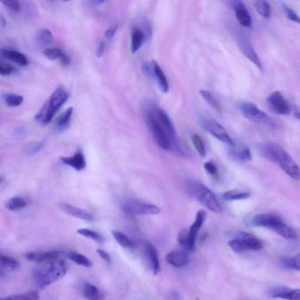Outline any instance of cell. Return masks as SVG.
Masks as SVG:
<instances>
[{"label":"cell","mask_w":300,"mask_h":300,"mask_svg":"<svg viewBox=\"0 0 300 300\" xmlns=\"http://www.w3.org/2000/svg\"><path fill=\"white\" fill-rule=\"evenodd\" d=\"M68 270V265L62 260H51L38 263L33 271L32 278L36 286L43 289L64 278Z\"/></svg>","instance_id":"6da1fadb"},{"label":"cell","mask_w":300,"mask_h":300,"mask_svg":"<svg viewBox=\"0 0 300 300\" xmlns=\"http://www.w3.org/2000/svg\"><path fill=\"white\" fill-rule=\"evenodd\" d=\"M187 190L188 195L195 199L208 210L214 213H221L222 208L215 194L202 183L196 180L188 182Z\"/></svg>","instance_id":"7a4b0ae2"},{"label":"cell","mask_w":300,"mask_h":300,"mask_svg":"<svg viewBox=\"0 0 300 300\" xmlns=\"http://www.w3.org/2000/svg\"><path fill=\"white\" fill-rule=\"evenodd\" d=\"M144 119L157 144L162 150H169L171 148L169 137L161 123L157 118L154 107L148 108L145 110Z\"/></svg>","instance_id":"3957f363"},{"label":"cell","mask_w":300,"mask_h":300,"mask_svg":"<svg viewBox=\"0 0 300 300\" xmlns=\"http://www.w3.org/2000/svg\"><path fill=\"white\" fill-rule=\"evenodd\" d=\"M198 123L200 127L219 141L231 147L235 146V142L229 135L227 130L218 122L208 117L201 116L198 118Z\"/></svg>","instance_id":"277c9868"},{"label":"cell","mask_w":300,"mask_h":300,"mask_svg":"<svg viewBox=\"0 0 300 300\" xmlns=\"http://www.w3.org/2000/svg\"><path fill=\"white\" fill-rule=\"evenodd\" d=\"M229 247L235 252H242L247 250H261L263 246L261 241L251 234L240 232L236 238L228 242Z\"/></svg>","instance_id":"5b68a950"},{"label":"cell","mask_w":300,"mask_h":300,"mask_svg":"<svg viewBox=\"0 0 300 300\" xmlns=\"http://www.w3.org/2000/svg\"><path fill=\"white\" fill-rule=\"evenodd\" d=\"M243 115L246 118L255 124H264L267 126L274 127L275 126L273 119L256 106L255 104L250 102H242L239 106Z\"/></svg>","instance_id":"8992f818"},{"label":"cell","mask_w":300,"mask_h":300,"mask_svg":"<svg viewBox=\"0 0 300 300\" xmlns=\"http://www.w3.org/2000/svg\"><path fill=\"white\" fill-rule=\"evenodd\" d=\"M267 103L271 111L278 115H288L291 112L290 104L279 91L271 93L268 96Z\"/></svg>","instance_id":"52a82bcc"},{"label":"cell","mask_w":300,"mask_h":300,"mask_svg":"<svg viewBox=\"0 0 300 300\" xmlns=\"http://www.w3.org/2000/svg\"><path fill=\"white\" fill-rule=\"evenodd\" d=\"M276 163H278L282 170L291 178L296 180L300 179L298 165L287 151L282 149Z\"/></svg>","instance_id":"ba28073f"},{"label":"cell","mask_w":300,"mask_h":300,"mask_svg":"<svg viewBox=\"0 0 300 300\" xmlns=\"http://www.w3.org/2000/svg\"><path fill=\"white\" fill-rule=\"evenodd\" d=\"M122 210L125 213L137 215H156L161 212L155 205L136 202L126 203L122 206Z\"/></svg>","instance_id":"9c48e42d"},{"label":"cell","mask_w":300,"mask_h":300,"mask_svg":"<svg viewBox=\"0 0 300 300\" xmlns=\"http://www.w3.org/2000/svg\"><path fill=\"white\" fill-rule=\"evenodd\" d=\"M154 109L157 118H158L159 121L161 123L165 131H166L168 137H169L171 147L174 146L175 147L174 148H175L178 152H179V153H183L181 148L179 147L178 143L176 141L175 128H174V125L169 117H168L166 113H165L163 110H162L161 108L154 107Z\"/></svg>","instance_id":"30bf717a"},{"label":"cell","mask_w":300,"mask_h":300,"mask_svg":"<svg viewBox=\"0 0 300 300\" xmlns=\"http://www.w3.org/2000/svg\"><path fill=\"white\" fill-rule=\"evenodd\" d=\"M69 94L64 87H60L56 88L47 102V105L51 111L56 113L60 108L68 101Z\"/></svg>","instance_id":"8fae6325"},{"label":"cell","mask_w":300,"mask_h":300,"mask_svg":"<svg viewBox=\"0 0 300 300\" xmlns=\"http://www.w3.org/2000/svg\"><path fill=\"white\" fill-rule=\"evenodd\" d=\"M232 4L240 24L243 27L250 28L251 26V18L244 2L242 0H232Z\"/></svg>","instance_id":"7c38bea8"},{"label":"cell","mask_w":300,"mask_h":300,"mask_svg":"<svg viewBox=\"0 0 300 300\" xmlns=\"http://www.w3.org/2000/svg\"><path fill=\"white\" fill-rule=\"evenodd\" d=\"M238 44L240 50L248 59L253 63L256 67L261 71L263 70V66L261 60L257 55L252 46L248 42L247 40L244 38H238Z\"/></svg>","instance_id":"4fadbf2b"},{"label":"cell","mask_w":300,"mask_h":300,"mask_svg":"<svg viewBox=\"0 0 300 300\" xmlns=\"http://www.w3.org/2000/svg\"><path fill=\"white\" fill-rule=\"evenodd\" d=\"M59 208L63 212L75 217V218L80 219L84 220V221L91 222L94 219V216L92 214L88 212V211L80 209L72 205L68 204L66 202H61L59 204Z\"/></svg>","instance_id":"5bb4252c"},{"label":"cell","mask_w":300,"mask_h":300,"mask_svg":"<svg viewBox=\"0 0 300 300\" xmlns=\"http://www.w3.org/2000/svg\"><path fill=\"white\" fill-rule=\"evenodd\" d=\"M61 251H31L25 255V259L28 261L38 263L44 262L51 260L59 258L62 255Z\"/></svg>","instance_id":"9a60e30c"},{"label":"cell","mask_w":300,"mask_h":300,"mask_svg":"<svg viewBox=\"0 0 300 300\" xmlns=\"http://www.w3.org/2000/svg\"><path fill=\"white\" fill-rule=\"evenodd\" d=\"M270 296L272 298H281L287 300H300V290L291 289L284 286L276 287L270 291Z\"/></svg>","instance_id":"2e32d148"},{"label":"cell","mask_w":300,"mask_h":300,"mask_svg":"<svg viewBox=\"0 0 300 300\" xmlns=\"http://www.w3.org/2000/svg\"><path fill=\"white\" fill-rule=\"evenodd\" d=\"M61 161L63 163L74 168L77 171L84 170L87 167V161L84 154L81 150H78L71 157H61Z\"/></svg>","instance_id":"e0dca14e"},{"label":"cell","mask_w":300,"mask_h":300,"mask_svg":"<svg viewBox=\"0 0 300 300\" xmlns=\"http://www.w3.org/2000/svg\"><path fill=\"white\" fill-rule=\"evenodd\" d=\"M165 260L168 264L177 268L185 266L189 262L187 253L182 250L171 251L165 257Z\"/></svg>","instance_id":"ac0fdd59"},{"label":"cell","mask_w":300,"mask_h":300,"mask_svg":"<svg viewBox=\"0 0 300 300\" xmlns=\"http://www.w3.org/2000/svg\"><path fill=\"white\" fill-rule=\"evenodd\" d=\"M281 220L279 216L269 213H261L253 217L250 224L253 227H264L268 229Z\"/></svg>","instance_id":"d6986e66"},{"label":"cell","mask_w":300,"mask_h":300,"mask_svg":"<svg viewBox=\"0 0 300 300\" xmlns=\"http://www.w3.org/2000/svg\"><path fill=\"white\" fill-rule=\"evenodd\" d=\"M282 148L274 142H267L262 145L261 153L265 158L276 162Z\"/></svg>","instance_id":"ffe728a7"},{"label":"cell","mask_w":300,"mask_h":300,"mask_svg":"<svg viewBox=\"0 0 300 300\" xmlns=\"http://www.w3.org/2000/svg\"><path fill=\"white\" fill-rule=\"evenodd\" d=\"M269 229L272 230L285 239L293 240L297 238L296 233L292 229L285 225L282 219L271 226Z\"/></svg>","instance_id":"44dd1931"},{"label":"cell","mask_w":300,"mask_h":300,"mask_svg":"<svg viewBox=\"0 0 300 300\" xmlns=\"http://www.w3.org/2000/svg\"><path fill=\"white\" fill-rule=\"evenodd\" d=\"M145 250L154 274L155 276L158 275L161 271L158 252L154 246L150 243H148L145 246Z\"/></svg>","instance_id":"7402d4cb"},{"label":"cell","mask_w":300,"mask_h":300,"mask_svg":"<svg viewBox=\"0 0 300 300\" xmlns=\"http://www.w3.org/2000/svg\"><path fill=\"white\" fill-rule=\"evenodd\" d=\"M153 70L154 71V75L158 81L159 88L163 92L167 93L170 89L169 84H168V80L166 76H165L163 71H162L160 66L155 61H152Z\"/></svg>","instance_id":"603a6c76"},{"label":"cell","mask_w":300,"mask_h":300,"mask_svg":"<svg viewBox=\"0 0 300 300\" xmlns=\"http://www.w3.org/2000/svg\"><path fill=\"white\" fill-rule=\"evenodd\" d=\"M1 55L10 61L22 67L28 64V60L24 54L18 51L11 50H3L1 51Z\"/></svg>","instance_id":"cb8c5ba5"},{"label":"cell","mask_w":300,"mask_h":300,"mask_svg":"<svg viewBox=\"0 0 300 300\" xmlns=\"http://www.w3.org/2000/svg\"><path fill=\"white\" fill-rule=\"evenodd\" d=\"M18 266L16 260L0 253V273L16 270Z\"/></svg>","instance_id":"d4e9b609"},{"label":"cell","mask_w":300,"mask_h":300,"mask_svg":"<svg viewBox=\"0 0 300 300\" xmlns=\"http://www.w3.org/2000/svg\"><path fill=\"white\" fill-rule=\"evenodd\" d=\"M67 256L70 261L75 263L77 265L88 268L92 267V262L87 256L81 253L75 252V251H70L67 253Z\"/></svg>","instance_id":"484cf974"},{"label":"cell","mask_w":300,"mask_h":300,"mask_svg":"<svg viewBox=\"0 0 300 300\" xmlns=\"http://www.w3.org/2000/svg\"><path fill=\"white\" fill-rule=\"evenodd\" d=\"M145 35L143 31L141 29H135L133 31L131 36V52L136 53L141 48L143 44Z\"/></svg>","instance_id":"4316f807"},{"label":"cell","mask_w":300,"mask_h":300,"mask_svg":"<svg viewBox=\"0 0 300 300\" xmlns=\"http://www.w3.org/2000/svg\"><path fill=\"white\" fill-rule=\"evenodd\" d=\"M73 112V108L70 107L58 117L56 121V126L59 130H64L69 127Z\"/></svg>","instance_id":"83f0119b"},{"label":"cell","mask_w":300,"mask_h":300,"mask_svg":"<svg viewBox=\"0 0 300 300\" xmlns=\"http://www.w3.org/2000/svg\"><path fill=\"white\" fill-rule=\"evenodd\" d=\"M250 196V194L248 192L238 190H231L227 191L222 194V198L227 201H236L247 199Z\"/></svg>","instance_id":"f1b7e54d"},{"label":"cell","mask_w":300,"mask_h":300,"mask_svg":"<svg viewBox=\"0 0 300 300\" xmlns=\"http://www.w3.org/2000/svg\"><path fill=\"white\" fill-rule=\"evenodd\" d=\"M254 7L260 16L266 19L270 18V7L265 0H255Z\"/></svg>","instance_id":"f546056e"},{"label":"cell","mask_w":300,"mask_h":300,"mask_svg":"<svg viewBox=\"0 0 300 300\" xmlns=\"http://www.w3.org/2000/svg\"><path fill=\"white\" fill-rule=\"evenodd\" d=\"M111 233L114 239L123 247L131 248L135 247V244L124 233L116 230H113Z\"/></svg>","instance_id":"4dcf8cb0"},{"label":"cell","mask_w":300,"mask_h":300,"mask_svg":"<svg viewBox=\"0 0 300 300\" xmlns=\"http://www.w3.org/2000/svg\"><path fill=\"white\" fill-rule=\"evenodd\" d=\"M27 205V201L25 199L21 197H14L11 198L5 204V207L7 209L11 211H15L24 208Z\"/></svg>","instance_id":"1f68e13d"},{"label":"cell","mask_w":300,"mask_h":300,"mask_svg":"<svg viewBox=\"0 0 300 300\" xmlns=\"http://www.w3.org/2000/svg\"><path fill=\"white\" fill-rule=\"evenodd\" d=\"M83 292H84L85 298L88 300H98L101 299V295L99 288L92 284H85Z\"/></svg>","instance_id":"d6a6232c"},{"label":"cell","mask_w":300,"mask_h":300,"mask_svg":"<svg viewBox=\"0 0 300 300\" xmlns=\"http://www.w3.org/2000/svg\"><path fill=\"white\" fill-rule=\"evenodd\" d=\"M230 156L233 159L241 161H249L251 159V154L247 147H243L240 150H232L230 151Z\"/></svg>","instance_id":"836d02e7"},{"label":"cell","mask_w":300,"mask_h":300,"mask_svg":"<svg viewBox=\"0 0 300 300\" xmlns=\"http://www.w3.org/2000/svg\"><path fill=\"white\" fill-rule=\"evenodd\" d=\"M79 235L85 237L88 239H92L93 241L98 243L105 242V238L101 234L95 232V231L88 229H79L77 230Z\"/></svg>","instance_id":"e575fe53"},{"label":"cell","mask_w":300,"mask_h":300,"mask_svg":"<svg viewBox=\"0 0 300 300\" xmlns=\"http://www.w3.org/2000/svg\"><path fill=\"white\" fill-rule=\"evenodd\" d=\"M199 94L202 98L209 104L213 109L220 111L221 110V105L215 97L209 91L201 90H199Z\"/></svg>","instance_id":"d590c367"},{"label":"cell","mask_w":300,"mask_h":300,"mask_svg":"<svg viewBox=\"0 0 300 300\" xmlns=\"http://www.w3.org/2000/svg\"><path fill=\"white\" fill-rule=\"evenodd\" d=\"M4 101L8 107H14L21 105L24 102V98L16 94H7L4 96Z\"/></svg>","instance_id":"8d00e7d4"},{"label":"cell","mask_w":300,"mask_h":300,"mask_svg":"<svg viewBox=\"0 0 300 300\" xmlns=\"http://www.w3.org/2000/svg\"><path fill=\"white\" fill-rule=\"evenodd\" d=\"M37 40H38V42L41 45H48L53 41V34L50 30L42 29L38 34Z\"/></svg>","instance_id":"74e56055"},{"label":"cell","mask_w":300,"mask_h":300,"mask_svg":"<svg viewBox=\"0 0 300 300\" xmlns=\"http://www.w3.org/2000/svg\"><path fill=\"white\" fill-rule=\"evenodd\" d=\"M300 255L293 257V258H285L282 261V264L285 267L297 271H300Z\"/></svg>","instance_id":"f35d334b"},{"label":"cell","mask_w":300,"mask_h":300,"mask_svg":"<svg viewBox=\"0 0 300 300\" xmlns=\"http://www.w3.org/2000/svg\"><path fill=\"white\" fill-rule=\"evenodd\" d=\"M4 299L17 300H35L39 299V293L37 292V291H29V292L22 294H18V295H13L8 297H5Z\"/></svg>","instance_id":"ab89813d"},{"label":"cell","mask_w":300,"mask_h":300,"mask_svg":"<svg viewBox=\"0 0 300 300\" xmlns=\"http://www.w3.org/2000/svg\"><path fill=\"white\" fill-rule=\"evenodd\" d=\"M193 141L194 147H195L196 150L198 151L199 155L205 157L206 156L205 147L201 137L197 135V134H194L193 137Z\"/></svg>","instance_id":"60d3db41"},{"label":"cell","mask_w":300,"mask_h":300,"mask_svg":"<svg viewBox=\"0 0 300 300\" xmlns=\"http://www.w3.org/2000/svg\"><path fill=\"white\" fill-rule=\"evenodd\" d=\"M64 53L59 48H48L44 51V54L51 61L60 59Z\"/></svg>","instance_id":"b9f144b4"},{"label":"cell","mask_w":300,"mask_h":300,"mask_svg":"<svg viewBox=\"0 0 300 300\" xmlns=\"http://www.w3.org/2000/svg\"><path fill=\"white\" fill-rule=\"evenodd\" d=\"M207 213L205 210H199L196 213L195 221L193 224L194 227H195L196 228H198V229H200L201 228L202 225L204 224L206 218H207Z\"/></svg>","instance_id":"7bdbcfd3"},{"label":"cell","mask_w":300,"mask_h":300,"mask_svg":"<svg viewBox=\"0 0 300 300\" xmlns=\"http://www.w3.org/2000/svg\"><path fill=\"white\" fill-rule=\"evenodd\" d=\"M204 169L208 174L215 178H218V171L217 167L212 161L206 162L204 165Z\"/></svg>","instance_id":"ee69618b"},{"label":"cell","mask_w":300,"mask_h":300,"mask_svg":"<svg viewBox=\"0 0 300 300\" xmlns=\"http://www.w3.org/2000/svg\"><path fill=\"white\" fill-rule=\"evenodd\" d=\"M14 68L12 65L0 62V75L3 76H8L11 75L14 72Z\"/></svg>","instance_id":"f6af8a7d"},{"label":"cell","mask_w":300,"mask_h":300,"mask_svg":"<svg viewBox=\"0 0 300 300\" xmlns=\"http://www.w3.org/2000/svg\"><path fill=\"white\" fill-rule=\"evenodd\" d=\"M5 6L10 8L11 10L15 12H19L20 5L18 0H0Z\"/></svg>","instance_id":"bcb514c9"},{"label":"cell","mask_w":300,"mask_h":300,"mask_svg":"<svg viewBox=\"0 0 300 300\" xmlns=\"http://www.w3.org/2000/svg\"><path fill=\"white\" fill-rule=\"evenodd\" d=\"M283 8L288 18L291 20V21L298 23V24H299L300 20L299 17L297 16V14L294 12L291 8L288 7L287 5L283 4Z\"/></svg>","instance_id":"7dc6e473"},{"label":"cell","mask_w":300,"mask_h":300,"mask_svg":"<svg viewBox=\"0 0 300 300\" xmlns=\"http://www.w3.org/2000/svg\"><path fill=\"white\" fill-rule=\"evenodd\" d=\"M97 252H98V255L105 262H106L108 265H111V259L110 256L106 251L102 249H98L97 250Z\"/></svg>","instance_id":"c3c4849f"},{"label":"cell","mask_w":300,"mask_h":300,"mask_svg":"<svg viewBox=\"0 0 300 300\" xmlns=\"http://www.w3.org/2000/svg\"><path fill=\"white\" fill-rule=\"evenodd\" d=\"M142 71L148 77H151L153 75L152 68H151L147 62H143L142 64Z\"/></svg>","instance_id":"681fc988"},{"label":"cell","mask_w":300,"mask_h":300,"mask_svg":"<svg viewBox=\"0 0 300 300\" xmlns=\"http://www.w3.org/2000/svg\"><path fill=\"white\" fill-rule=\"evenodd\" d=\"M117 29H118L117 25H114V26L108 28L105 32V36L108 39L113 38L114 35H115Z\"/></svg>","instance_id":"f907efd6"},{"label":"cell","mask_w":300,"mask_h":300,"mask_svg":"<svg viewBox=\"0 0 300 300\" xmlns=\"http://www.w3.org/2000/svg\"><path fill=\"white\" fill-rule=\"evenodd\" d=\"M105 50V44L104 42L100 43L98 50H97L96 55L100 58L103 55H104Z\"/></svg>","instance_id":"816d5d0a"},{"label":"cell","mask_w":300,"mask_h":300,"mask_svg":"<svg viewBox=\"0 0 300 300\" xmlns=\"http://www.w3.org/2000/svg\"><path fill=\"white\" fill-rule=\"evenodd\" d=\"M60 59H61L62 64L65 66H68L70 64L71 59L70 57H69L67 54H65V53L63 54V55Z\"/></svg>","instance_id":"f5cc1de1"},{"label":"cell","mask_w":300,"mask_h":300,"mask_svg":"<svg viewBox=\"0 0 300 300\" xmlns=\"http://www.w3.org/2000/svg\"><path fill=\"white\" fill-rule=\"evenodd\" d=\"M0 22H1L2 26L5 27L6 25V21H5V19L3 17H0Z\"/></svg>","instance_id":"db71d44e"},{"label":"cell","mask_w":300,"mask_h":300,"mask_svg":"<svg viewBox=\"0 0 300 300\" xmlns=\"http://www.w3.org/2000/svg\"><path fill=\"white\" fill-rule=\"evenodd\" d=\"M4 178H2V177H0V184H1V183L3 181Z\"/></svg>","instance_id":"11a10c76"},{"label":"cell","mask_w":300,"mask_h":300,"mask_svg":"<svg viewBox=\"0 0 300 300\" xmlns=\"http://www.w3.org/2000/svg\"><path fill=\"white\" fill-rule=\"evenodd\" d=\"M99 1H104L105 0H99Z\"/></svg>","instance_id":"9f6ffc18"},{"label":"cell","mask_w":300,"mask_h":300,"mask_svg":"<svg viewBox=\"0 0 300 300\" xmlns=\"http://www.w3.org/2000/svg\"><path fill=\"white\" fill-rule=\"evenodd\" d=\"M62 1H68V0H62Z\"/></svg>","instance_id":"6f0895ef"}]
</instances>
